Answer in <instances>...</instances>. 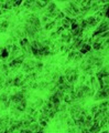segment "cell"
Instances as JSON below:
<instances>
[{
    "label": "cell",
    "mask_w": 109,
    "mask_h": 133,
    "mask_svg": "<svg viewBox=\"0 0 109 133\" xmlns=\"http://www.w3.org/2000/svg\"><path fill=\"white\" fill-rule=\"evenodd\" d=\"M107 31H108V20L107 19H103L100 22V24L97 27V29L93 32V36H97V34L107 32Z\"/></svg>",
    "instance_id": "obj_1"
},
{
    "label": "cell",
    "mask_w": 109,
    "mask_h": 133,
    "mask_svg": "<svg viewBox=\"0 0 109 133\" xmlns=\"http://www.w3.org/2000/svg\"><path fill=\"white\" fill-rule=\"evenodd\" d=\"M108 99V92H104L100 89H98L94 94V100L99 101V100H107Z\"/></svg>",
    "instance_id": "obj_2"
},
{
    "label": "cell",
    "mask_w": 109,
    "mask_h": 133,
    "mask_svg": "<svg viewBox=\"0 0 109 133\" xmlns=\"http://www.w3.org/2000/svg\"><path fill=\"white\" fill-rule=\"evenodd\" d=\"M86 24H87V29H91V28H95V27L98 26V23L95 20V17L94 16H88L87 18H85Z\"/></svg>",
    "instance_id": "obj_3"
},
{
    "label": "cell",
    "mask_w": 109,
    "mask_h": 133,
    "mask_svg": "<svg viewBox=\"0 0 109 133\" xmlns=\"http://www.w3.org/2000/svg\"><path fill=\"white\" fill-rule=\"evenodd\" d=\"M89 87H90L93 90H95V91H97L98 89H99V82H98V80L96 79L95 75H93L90 79H89Z\"/></svg>",
    "instance_id": "obj_4"
},
{
    "label": "cell",
    "mask_w": 109,
    "mask_h": 133,
    "mask_svg": "<svg viewBox=\"0 0 109 133\" xmlns=\"http://www.w3.org/2000/svg\"><path fill=\"white\" fill-rule=\"evenodd\" d=\"M90 50H91V47H90V46H88V44H86V43H84L83 46L81 47V49H79L78 51H79V52H81L83 56H85L86 53H88Z\"/></svg>",
    "instance_id": "obj_5"
},
{
    "label": "cell",
    "mask_w": 109,
    "mask_h": 133,
    "mask_svg": "<svg viewBox=\"0 0 109 133\" xmlns=\"http://www.w3.org/2000/svg\"><path fill=\"white\" fill-rule=\"evenodd\" d=\"M56 27V23H55V21H50L49 23H46L45 26L43 27V30L44 31H52L54 28Z\"/></svg>",
    "instance_id": "obj_6"
},
{
    "label": "cell",
    "mask_w": 109,
    "mask_h": 133,
    "mask_svg": "<svg viewBox=\"0 0 109 133\" xmlns=\"http://www.w3.org/2000/svg\"><path fill=\"white\" fill-rule=\"evenodd\" d=\"M40 124H39V122H33V123H31V124H30V127H29V130L30 131H32V132H38L39 131V129H40Z\"/></svg>",
    "instance_id": "obj_7"
},
{
    "label": "cell",
    "mask_w": 109,
    "mask_h": 133,
    "mask_svg": "<svg viewBox=\"0 0 109 133\" xmlns=\"http://www.w3.org/2000/svg\"><path fill=\"white\" fill-rule=\"evenodd\" d=\"M98 110L99 111H105L108 110V100H105L98 105Z\"/></svg>",
    "instance_id": "obj_8"
},
{
    "label": "cell",
    "mask_w": 109,
    "mask_h": 133,
    "mask_svg": "<svg viewBox=\"0 0 109 133\" xmlns=\"http://www.w3.org/2000/svg\"><path fill=\"white\" fill-rule=\"evenodd\" d=\"M48 84H49V82L48 81H41V82H39L38 83V89L39 90H44V89H48Z\"/></svg>",
    "instance_id": "obj_9"
},
{
    "label": "cell",
    "mask_w": 109,
    "mask_h": 133,
    "mask_svg": "<svg viewBox=\"0 0 109 133\" xmlns=\"http://www.w3.org/2000/svg\"><path fill=\"white\" fill-rule=\"evenodd\" d=\"M8 100H9V94L7 92H2L1 94H0V102L1 103L6 102V101H8Z\"/></svg>",
    "instance_id": "obj_10"
},
{
    "label": "cell",
    "mask_w": 109,
    "mask_h": 133,
    "mask_svg": "<svg viewBox=\"0 0 109 133\" xmlns=\"http://www.w3.org/2000/svg\"><path fill=\"white\" fill-rule=\"evenodd\" d=\"M83 55H82L79 51H76V53H75V56H74V59L73 60L75 61V62H79V61H82V59H83Z\"/></svg>",
    "instance_id": "obj_11"
},
{
    "label": "cell",
    "mask_w": 109,
    "mask_h": 133,
    "mask_svg": "<svg viewBox=\"0 0 109 133\" xmlns=\"http://www.w3.org/2000/svg\"><path fill=\"white\" fill-rule=\"evenodd\" d=\"M35 3H36V6H38L40 9H44L46 6H48L49 1H35Z\"/></svg>",
    "instance_id": "obj_12"
},
{
    "label": "cell",
    "mask_w": 109,
    "mask_h": 133,
    "mask_svg": "<svg viewBox=\"0 0 109 133\" xmlns=\"http://www.w3.org/2000/svg\"><path fill=\"white\" fill-rule=\"evenodd\" d=\"M66 125H67L68 128H73V127H75V121H74L72 118H67L66 119Z\"/></svg>",
    "instance_id": "obj_13"
},
{
    "label": "cell",
    "mask_w": 109,
    "mask_h": 133,
    "mask_svg": "<svg viewBox=\"0 0 109 133\" xmlns=\"http://www.w3.org/2000/svg\"><path fill=\"white\" fill-rule=\"evenodd\" d=\"M9 26H10L9 20H6V19H4V20H2L1 22H0V27H1V28L7 29V30H8V27H9Z\"/></svg>",
    "instance_id": "obj_14"
},
{
    "label": "cell",
    "mask_w": 109,
    "mask_h": 133,
    "mask_svg": "<svg viewBox=\"0 0 109 133\" xmlns=\"http://www.w3.org/2000/svg\"><path fill=\"white\" fill-rule=\"evenodd\" d=\"M59 112H67V104L66 103H61L59 104Z\"/></svg>",
    "instance_id": "obj_15"
},
{
    "label": "cell",
    "mask_w": 109,
    "mask_h": 133,
    "mask_svg": "<svg viewBox=\"0 0 109 133\" xmlns=\"http://www.w3.org/2000/svg\"><path fill=\"white\" fill-rule=\"evenodd\" d=\"M89 111H90V114H95L96 112H98V105L97 104L91 105V108L89 109Z\"/></svg>",
    "instance_id": "obj_16"
},
{
    "label": "cell",
    "mask_w": 109,
    "mask_h": 133,
    "mask_svg": "<svg viewBox=\"0 0 109 133\" xmlns=\"http://www.w3.org/2000/svg\"><path fill=\"white\" fill-rule=\"evenodd\" d=\"M40 21H41V24L45 26L46 23H49V22H50V21H52V20H50V19L48 18V17H44V16H43V17H42V19H41Z\"/></svg>",
    "instance_id": "obj_17"
},
{
    "label": "cell",
    "mask_w": 109,
    "mask_h": 133,
    "mask_svg": "<svg viewBox=\"0 0 109 133\" xmlns=\"http://www.w3.org/2000/svg\"><path fill=\"white\" fill-rule=\"evenodd\" d=\"M39 124H40V127H42V128H46V125H48V122L44 121V120H40Z\"/></svg>",
    "instance_id": "obj_18"
},
{
    "label": "cell",
    "mask_w": 109,
    "mask_h": 133,
    "mask_svg": "<svg viewBox=\"0 0 109 133\" xmlns=\"http://www.w3.org/2000/svg\"><path fill=\"white\" fill-rule=\"evenodd\" d=\"M22 4V1H13V7L14 8H19V6Z\"/></svg>",
    "instance_id": "obj_19"
},
{
    "label": "cell",
    "mask_w": 109,
    "mask_h": 133,
    "mask_svg": "<svg viewBox=\"0 0 109 133\" xmlns=\"http://www.w3.org/2000/svg\"><path fill=\"white\" fill-rule=\"evenodd\" d=\"M79 82H81L82 84H84V82H86V75L85 74L81 77V80H79Z\"/></svg>",
    "instance_id": "obj_20"
},
{
    "label": "cell",
    "mask_w": 109,
    "mask_h": 133,
    "mask_svg": "<svg viewBox=\"0 0 109 133\" xmlns=\"http://www.w3.org/2000/svg\"><path fill=\"white\" fill-rule=\"evenodd\" d=\"M7 29H4V28H1V27H0V33H6L7 32Z\"/></svg>",
    "instance_id": "obj_21"
}]
</instances>
